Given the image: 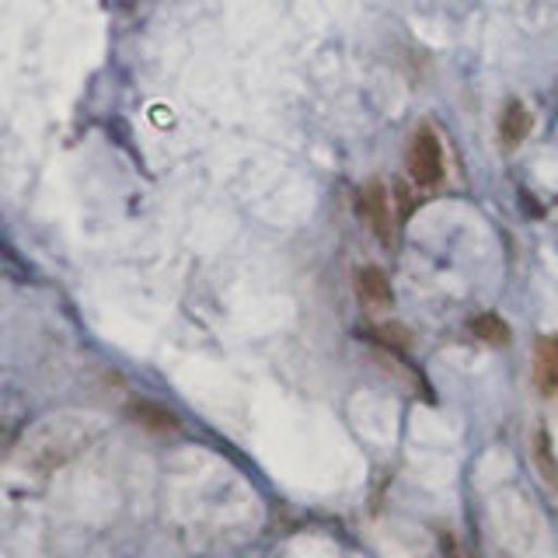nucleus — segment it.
<instances>
[{"label":"nucleus","instance_id":"nucleus-1","mask_svg":"<svg viewBox=\"0 0 558 558\" xmlns=\"http://www.w3.org/2000/svg\"><path fill=\"white\" fill-rule=\"evenodd\" d=\"M405 165H409V179L415 189H440L447 179V154H444V140L436 133L429 122H423L412 140H409V154H405Z\"/></svg>","mask_w":558,"mask_h":558},{"label":"nucleus","instance_id":"nucleus-2","mask_svg":"<svg viewBox=\"0 0 558 558\" xmlns=\"http://www.w3.org/2000/svg\"><path fill=\"white\" fill-rule=\"evenodd\" d=\"M356 214L366 223V231H371L380 244H395L398 217H395L391 192H388V185H384L380 179H371V182L360 185V192H356Z\"/></svg>","mask_w":558,"mask_h":558},{"label":"nucleus","instance_id":"nucleus-3","mask_svg":"<svg viewBox=\"0 0 558 558\" xmlns=\"http://www.w3.org/2000/svg\"><path fill=\"white\" fill-rule=\"evenodd\" d=\"M531 380L541 398L558 395V331L541 336L531 349Z\"/></svg>","mask_w":558,"mask_h":558},{"label":"nucleus","instance_id":"nucleus-4","mask_svg":"<svg viewBox=\"0 0 558 558\" xmlns=\"http://www.w3.org/2000/svg\"><path fill=\"white\" fill-rule=\"evenodd\" d=\"M496 130H499V144H502V150H517V147L523 144V140L531 136V130H534V116H531V109H527V105H523L520 98H510V101L502 105Z\"/></svg>","mask_w":558,"mask_h":558},{"label":"nucleus","instance_id":"nucleus-5","mask_svg":"<svg viewBox=\"0 0 558 558\" xmlns=\"http://www.w3.org/2000/svg\"><path fill=\"white\" fill-rule=\"evenodd\" d=\"M356 296L366 311H391L395 307V293H391V283L388 276H384L377 266H363L356 269Z\"/></svg>","mask_w":558,"mask_h":558},{"label":"nucleus","instance_id":"nucleus-6","mask_svg":"<svg viewBox=\"0 0 558 558\" xmlns=\"http://www.w3.org/2000/svg\"><path fill=\"white\" fill-rule=\"evenodd\" d=\"M471 336H475L478 342H485V345H510V325H506V318L502 314H496V311H482V314H475L471 318Z\"/></svg>","mask_w":558,"mask_h":558},{"label":"nucleus","instance_id":"nucleus-7","mask_svg":"<svg viewBox=\"0 0 558 558\" xmlns=\"http://www.w3.org/2000/svg\"><path fill=\"white\" fill-rule=\"evenodd\" d=\"M133 415L144 423L147 429H179V415H171L168 409L154 405V401H136Z\"/></svg>","mask_w":558,"mask_h":558}]
</instances>
